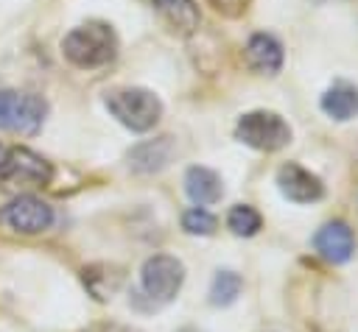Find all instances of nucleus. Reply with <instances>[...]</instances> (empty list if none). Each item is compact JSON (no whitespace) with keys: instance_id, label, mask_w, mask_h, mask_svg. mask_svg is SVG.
Here are the masks:
<instances>
[{"instance_id":"f257e3e1","label":"nucleus","mask_w":358,"mask_h":332,"mask_svg":"<svg viewBox=\"0 0 358 332\" xmlns=\"http://www.w3.org/2000/svg\"><path fill=\"white\" fill-rule=\"evenodd\" d=\"M62 53L76 67H103L117 53V36L106 22H84L62 39Z\"/></svg>"},{"instance_id":"f03ea898","label":"nucleus","mask_w":358,"mask_h":332,"mask_svg":"<svg viewBox=\"0 0 358 332\" xmlns=\"http://www.w3.org/2000/svg\"><path fill=\"white\" fill-rule=\"evenodd\" d=\"M106 109L109 114L123 123L131 131H148L157 126L162 114V103L151 89L143 86H120L106 95Z\"/></svg>"},{"instance_id":"7ed1b4c3","label":"nucleus","mask_w":358,"mask_h":332,"mask_svg":"<svg viewBox=\"0 0 358 332\" xmlns=\"http://www.w3.org/2000/svg\"><path fill=\"white\" fill-rule=\"evenodd\" d=\"M0 179L14 187H45L53 179V167L31 148L0 142Z\"/></svg>"},{"instance_id":"20e7f679","label":"nucleus","mask_w":358,"mask_h":332,"mask_svg":"<svg viewBox=\"0 0 358 332\" xmlns=\"http://www.w3.org/2000/svg\"><path fill=\"white\" fill-rule=\"evenodd\" d=\"M235 137L257 151H280L291 142V126L277 114V112H246L238 126H235Z\"/></svg>"},{"instance_id":"39448f33","label":"nucleus","mask_w":358,"mask_h":332,"mask_svg":"<svg viewBox=\"0 0 358 332\" xmlns=\"http://www.w3.org/2000/svg\"><path fill=\"white\" fill-rule=\"evenodd\" d=\"M45 100L34 92H17V89H0V128L14 134H36L45 123Z\"/></svg>"},{"instance_id":"423d86ee","label":"nucleus","mask_w":358,"mask_h":332,"mask_svg":"<svg viewBox=\"0 0 358 332\" xmlns=\"http://www.w3.org/2000/svg\"><path fill=\"white\" fill-rule=\"evenodd\" d=\"M185 282V265L171 254H154L143 262L140 285L143 293L151 299V304H168L176 299L179 287Z\"/></svg>"},{"instance_id":"0eeeda50","label":"nucleus","mask_w":358,"mask_h":332,"mask_svg":"<svg viewBox=\"0 0 358 332\" xmlns=\"http://www.w3.org/2000/svg\"><path fill=\"white\" fill-rule=\"evenodd\" d=\"M0 223L20 234H39L53 223V206L36 195H20L0 209Z\"/></svg>"},{"instance_id":"6e6552de","label":"nucleus","mask_w":358,"mask_h":332,"mask_svg":"<svg viewBox=\"0 0 358 332\" xmlns=\"http://www.w3.org/2000/svg\"><path fill=\"white\" fill-rule=\"evenodd\" d=\"M277 184H280V193L294 204H310L324 195V184L319 181V176H313L296 162H285L277 170Z\"/></svg>"},{"instance_id":"1a4fd4ad","label":"nucleus","mask_w":358,"mask_h":332,"mask_svg":"<svg viewBox=\"0 0 358 332\" xmlns=\"http://www.w3.org/2000/svg\"><path fill=\"white\" fill-rule=\"evenodd\" d=\"M313 246L316 251L327 259V262H347L355 251V237H352V229L344 223V220H330L324 223L316 237H313Z\"/></svg>"},{"instance_id":"9d476101","label":"nucleus","mask_w":358,"mask_h":332,"mask_svg":"<svg viewBox=\"0 0 358 332\" xmlns=\"http://www.w3.org/2000/svg\"><path fill=\"white\" fill-rule=\"evenodd\" d=\"M246 64L260 75H277L282 67V45L271 33H255L246 42Z\"/></svg>"},{"instance_id":"9b49d317","label":"nucleus","mask_w":358,"mask_h":332,"mask_svg":"<svg viewBox=\"0 0 358 332\" xmlns=\"http://www.w3.org/2000/svg\"><path fill=\"white\" fill-rule=\"evenodd\" d=\"M185 193L190 195V201L196 206H210L215 204L221 195H224V187H221V176L210 167H187L185 173Z\"/></svg>"},{"instance_id":"f8f14e48","label":"nucleus","mask_w":358,"mask_h":332,"mask_svg":"<svg viewBox=\"0 0 358 332\" xmlns=\"http://www.w3.org/2000/svg\"><path fill=\"white\" fill-rule=\"evenodd\" d=\"M173 156V142L171 137H159V139H148V142H140L131 153H129V165L131 170L137 173H154V170H162Z\"/></svg>"},{"instance_id":"ddd939ff","label":"nucleus","mask_w":358,"mask_h":332,"mask_svg":"<svg viewBox=\"0 0 358 332\" xmlns=\"http://www.w3.org/2000/svg\"><path fill=\"white\" fill-rule=\"evenodd\" d=\"M322 112L333 120H352L358 114V86L347 81H336L322 95Z\"/></svg>"},{"instance_id":"4468645a","label":"nucleus","mask_w":358,"mask_h":332,"mask_svg":"<svg viewBox=\"0 0 358 332\" xmlns=\"http://www.w3.org/2000/svg\"><path fill=\"white\" fill-rule=\"evenodd\" d=\"M159 17L179 33H193L199 28V6L193 0H154Z\"/></svg>"},{"instance_id":"2eb2a0df","label":"nucleus","mask_w":358,"mask_h":332,"mask_svg":"<svg viewBox=\"0 0 358 332\" xmlns=\"http://www.w3.org/2000/svg\"><path fill=\"white\" fill-rule=\"evenodd\" d=\"M227 226H229L238 237H252V234L263 226V218H260V212H257L255 206H249V204H235V206L229 209V215H227Z\"/></svg>"},{"instance_id":"dca6fc26","label":"nucleus","mask_w":358,"mask_h":332,"mask_svg":"<svg viewBox=\"0 0 358 332\" xmlns=\"http://www.w3.org/2000/svg\"><path fill=\"white\" fill-rule=\"evenodd\" d=\"M238 293H241V276L235 271H218L210 287V301L215 307H227L238 299Z\"/></svg>"},{"instance_id":"f3484780","label":"nucleus","mask_w":358,"mask_h":332,"mask_svg":"<svg viewBox=\"0 0 358 332\" xmlns=\"http://www.w3.org/2000/svg\"><path fill=\"white\" fill-rule=\"evenodd\" d=\"M182 229L187 232V234H213L215 232V218L204 209V206H193V209H187L185 215H182Z\"/></svg>"},{"instance_id":"a211bd4d","label":"nucleus","mask_w":358,"mask_h":332,"mask_svg":"<svg viewBox=\"0 0 358 332\" xmlns=\"http://www.w3.org/2000/svg\"><path fill=\"white\" fill-rule=\"evenodd\" d=\"M210 6L224 17H241L249 6V0H210Z\"/></svg>"},{"instance_id":"6ab92c4d","label":"nucleus","mask_w":358,"mask_h":332,"mask_svg":"<svg viewBox=\"0 0 358 332\" xmlns=\"http://www.w3.org/2000/svg\"><path fill=\"white\" fill-rule=\"evenodd\" d=\"M87 332H137V329L134 326H126V324H95Z\"/></svg>"},{"instance_id":"aec40b11","label":"nucleus","mask_w":358,"mask_h":332,"mask_svg":"<svg viewBox=\"0 0 358 332\" xmlns=\"http://www.w3.org/2000/svg\"><path fill=\"white\" fill-rule=\"evenodd\" d=\"M179 332H199V329H193V326H185V329H179Z\"/></svg>"}]
</instances>
